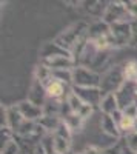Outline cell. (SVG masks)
<instances>
[{
  "label": "cell",
  "instance_id": "ba28073f",
  "mask_svg": "<svg viewBox=\"0 0 137 154\" xmlns=\"http://www.w3.org/2000/svg\"><path fill=\"white\" fill-rule=\"evenodd\" d=\"M72 93L76 94L85 105L90 106H100L103 94L99 88H76L72 86Z\"/></svg>",
  "mask_w": 137,
  "mask_h": 154
},
{
  "label": "cell",
  "instance_id": "83f0119b",
  "mask_svg": "<svg viewBox=\"0 0 137 154\" xmlns=\"http://www.w3.org/2000/svg\"><path fill=\"white\" fill-rule=\"evenodd\" d=\"M122 154H137V152L132 151V149H129L128 146H122Z\"/></svg>",
  "mask_w": 137,
  "mask_h": 154
},
{
  "label": "cell",
  "instance_id": "e0dca14e",
  "mask_svg": "<svg viewBox=\"0 0 137 154\" xmlns=\"http://www.w3.org/2000/svg\"><path fill=\"white\" fill-rule=\"evenodd\" d=\"M53 145H54V154H68L71 149V139L53 134Z\"/></svg>",
  "mask_w": 137,
  "mask_h": 154
},
{
  "label": "cell",
  "instance_id": "ac0fdd59",
  "mask_svg": "<svg viewBox=\"0 0 137 154\" xmlns=\"http://www.w3.org/2000/svg\"><path fill=\"white\" fill-rule=\"evenodd\" d=\"M54 56H71V53L65 51L63 48H60L56 42L53 43H46L42 49V59H48V57H54Z\"/></svg>",
  "mask_w": 137,
  "mask_h": 154
},
{
  "label": "cell",
  "instance_id": "4316f807",
  "mask_svg": "<svg viewBox=\"0 0 137 154\" xmlns=\"http://www.w3.org/2000/svg\"><path fill=\"white\" fill-rule=\"evenodd\" d=\"M93 109H94V108H93V106H90V105H83V106H82V109H80L77 114L80 116V117H82L83 120H86V119H88L90 116L93 114Z\"/></svg>",
  "mask_w": 137,
  "mask_h": 154
},
{
  "label": "cell",
  "instance_id": "8fae6325",
  "mask_svg": "<svg viewBox=\"0 0 137 154\" xmlns=\"http://www.w3.org/2000/svg\"><path fill=\"white\" fill-rule=\"evenodd\" d=\"M28 100L35 103L37 106H45V103L48 102V96H46V89L45 86L39 82V80H32V85H31V89H29V96H28Z\"/></svg>",
  "mask_w": 137,
  "mask_h": 154
},
{
  "label": "cell",
  "instance_id": "44dd1931",
  "mask_svg": "<svg viewBox=\"0 0 137 154\" xmlns=\"http://www.w3.org/2000/svg\"><path fill=\"white\" fill-rule=\"evenodd\" d=\"M66 103H68V106H69V109H71V112H74V114H77L80 109H82V106L85 105L83 102L72 93V88H71V94L68 96V99H66Z\"/></svg>",
  "mask_w": 137,
  "mask_h": 154
},
{
  "label": "cell",
  "instance_id": "7a4b0ae2",
  "mask_svg": "<svg viewBox=\"0 0 137 154\" xmlns=\"http://www.w3.org/2000/svg\"><path fill=\"white\" fill-rule=\"evenodd\" d=\"M126 82V77H125V68L122 65H116L113 68H109L103 75H102V80H100V86L99 89L102 91L103 96L106 94H116L119 89L123 86V83Z\"/></svg>",
  "mask_w": 137,
  "mask_h": 154
},
{
  "label": "cell",
  "instance_id": "277c9868",
  "mask_svg": "<svg viewBox=\"0 0 137 154\" xmlns=\"http://www.w3.org/2000/svg\"><path fill=\"white\" fill-rule=\"evenodd\" d=\"M109 37H111L113 48H120V46L129 45L131 43V37H132L131 20L111 25L109 26Z\"/></svg>",
  "mask_w": 137,
  "mask_h": 154
},
{
  "label": "cell",
  "instance_id": "6da1fadb",
  "mask_svg": "<svg viewBox=\"0 0 137 154\" xmlns=\"http://www.w3.org/2000/svg\"><path fill=\"white\" fill-rule=\"evenodd\" d=\"M88 29H90V25L86 22H77L71 25L69 28H66L62 34H59L54 42L68 53H72V49L76 48V45L82 38L88 37Z\"/></svg>",
  "mask_w": 137,
  "mask_h": 154
},
{
  "label": "cell",
  "instance_id": "7c38bea8",
  "mask_svg": "<svg viewBox=\"0 0 137 154\" xmlns=\"http://www.w3.org/2000/svg\"><path fill=\"white\" fill-rule=\"evenodd\" d=\"M100 130H102V133H105L106 136L114 137V139H119L120 134H122V133H120V128H119V123L113 119V116H106V114H102Z\"/></svg>",
  "mask_w": 137,
  "mask_h": 154
},
{
  "label": "cell",
  "instance_id": "3957f363",
  "mask_svg": "<svg viewBox=\"0 0 137 154\" xmlns=\"http://www.w3.org/2000/svg\"><path fill=\"white\" fill-rule=\"evenodd\" d=\"M102 75L86 68V66H76L72 69V86L76 88H99L100 86Z\"/></svg>",
  "mask_w": 137,
  "mask_h": 154
},
{
  "label": "cell",
  "instance_id": "d6986e66",
  "mask_svg": "<svg viewBox=\"0 0 137 154\" xmlns=\"http://www.w3.org/2000/svg\"><path fill=\"white\" fill-rule=\"evenodd\" d=\"M35 80H39L43 86H46L49 82L53 80V71L49 69L48 66H45V65H40L35 68Z\"/></svg>",
  "mask_w": 137,
  "mask_h": 154
},
{
  "label": "cell",
  "instance_id": "5bb4252c",
  "mask_svg": "<svg viewBox=\"0 0 137 154\" xmlns=\"http://www.w3.org/2000/svg\"><path fill=\"white\" fill-rule=\"evenodd\" d=\"M99 108H100L102 114H106V116H113L114 112H117L120 109V106H119V102H117L116 94H106V96H103L102 103H100Z\"/></svg>",
  "mask_w": 137,
  "mask_h": 154
},
{
  "label": "cell",
  "instance_id": "9a60e30c",
  "mask_svg": "<svg viewBox=\"0 0 137 154\" xmlns=\"http://www.w3.org/2000/svg\"><path fill=\"white\" fill-rule=\"evenodd\" d=\"M109 34V25H106L103 20H99L93 25H90L88 29V38L90 40H96V38H100Z\"/></svg>",
  "mask_w": 137,
  "mask_h": 154
},
{
  "label": "cell",
  "instance_id": "8992f818",
  "mask_svg": "<svg viewBox=\"0 0 137 154\" xmlns=\"http://www.w3.org/2000/svg\"><path fill=\"white\" fill-rule=\"evenodd\" d=\"M116 97L122 111H125L131 105H137V82L126 80L123 86L116 93Z\"/></svg>",
  "mask_w": 137,
  "mask_h": 154
},
{
  "label": "cell",
  "instance_id": "603a6c76",
  "mask_svg": "<svg viewBox=\"0 0 137 154\" xmlns=\"http://www.w3.org/2000/svg\"><path fill=\"white\" fill-rule=\"evenodd\" d=\"M2 154H22L19 142L14 139V140H11V142H8L6 145H3L2 146Z\"/></svg>",
  "mask_w": 137,
  "mask_h": 154
},
{
  "label": "cell",
  "instance_id": "5b68a950",
  "mask_svg": "<svg viewBox=\"0 0 137 154\" xmlns=\"http://www.w3.org/2000/svg\"><path fill=\"white\" fill-rule=\"evenodd\" d=\"M128 19H131V16L126 9L125 2H109L108 6H105V14L102 20L109 26L120 22H129Z\"/></svg>",
  "mask_w": 137,
  "mask_h": 154
},
{
  "label": "cell",
  "instance_id": "2e32d148",
  "mask_svg": "<svg viewBox=\"0 0 137 154\" xmlns=\"http://www.w3.org/2000/svg\"><path fill=\"white\" fill-rule=\"evenodd\" d=\"M40 126L43 128L45 131H49V133H56L57 131V128L60 126L62 123V119H60V116H48V114H43V117L39 120Z\"/></svg>",
  "mask_w": 137,
  "mask_h": 154
},
{
  "label": "cell",
  "instance_id": "52a82bcc",
  "mask_svg": "<svg viewBox=\"0 0 137 154\" xmlns=\"http://www.w3.org/2000/svg\"><path fill=\"white\" fill-rule=\"evenodd\" d=\"M40 63L48 66L51 71H72L77 66L72 56H54V57L42 59Z\"/></svg>",
  "mask_w": 137,
  "mask_h": 154
},
{
  "label": "cell",
  "instance_id": "30bf717a",
  "mask_svg": "<svg viewBox=\"0 0 137 154\" xmlns=\"http://www.w3.org/2000/svg\"><path fill=\"white\" fill-rule=\"evenodd\" d=\"M46 96L49 100H62V99H68V96L71 94V91H68V85L63 83V82H60V80H56L54 77H53V80L49 82L46 86Z\"/></svg>",
  "mask_w": 137,
  "mask_h": 154
},
{
  "label": "cell",
  "instance_id": "7402d4cb",
  "mask_svg": "<svg viewBox=\"0 0 137 154\" xmlns=\"http://www.w3.org/2000/svg\"><path fill=\"white\" fill-rule=\"evenodd\" d=\"M119 128H120V133H125V134H129L132 133V128H134V119L126 116L123 112L122 119L119 120Z\"/></svg>",
  "mask_w": 137,
  "mask_h": 154
},
{
  "label": "cell",
  "instance_id": "f1b7e54d",
  "mask_svg": "<svg viewBox=\"0 0 137 154\" xmlns=\"http://www.w3.org/2000/svg\"><path fill=\"white\" fill-rule=\"evenodd\" d=\"M132 133H137V117L134 119V128H132Z\"/></svg>",
  "mask_w": 137,
  "mask_h": 154
},
{
  "label": "cell",
  "instance_id": "d4e9b609",
  "mask_svg": "<svg viewBox=\"0 0 137 154\" xmlns=\"http://www.w3.org/2000/svg\"><path fill=\"white\" fill-rule=\"evenodd\" d=\"M126 9L129 12V16L132 19H137V0H132V2H125Z\"/></svg>",
  "mask_w": 137,
  "mask_h": 154
},
{
  "label": "cell",
  "instance_id": "9c48e42d",
  "mask_svg": "<svg viewBox=\"0 0 137 154\" xmlns=\"http://www.w3.org/2000/svg\"><path fill=\"white\" fill-rule=\"evenodd\" d=\"M16 106L20 111V114L23 116V119L28 122H39L43 117V108L37 106L35 103H32L29 100H23Z\"/></svg>",
  "mask_w": 137,
  "mask_h": 154
},
{
  "label": "cell",
  "instance_id": "484cf974",
  "mask_svg": "<svg viewBox=\"0 0 137 154\" xmlns=\"http://www.w3.org/2000/svg\"><path fill=\"white\" fill-rule=\"evenodd\" d=\"M131 29H132V37H131V46L137 48V19L131 20Z\"/></svg>",
  "mask_w": 137,
  "mask_h": 154
},
{
  "label": "cell",
  "instance_id": "cb8c5ba5",
  "mask_svg": "<svg viewBox=\"0 0 137 154\" xmlns=\"http://www.w3.org/2000/svg\"><path fill=\"white\" fill-rule=\"evenodd\" d=\"M125 146H128L129 149L137 152V133L126 134V143H125Z\"/></svg>",
  "mask_w": 137,
  "mask_h": 154
},
{
  "label": "cell",
  "instance_id": "4fadbf2b",
  "mask_svg": "<svg viewBox=\"0 0 137 154\" xmlns=\"http://www.w3.org/2000/svg\"><path fill=\"white\" fill-rule=\"evenodd\" d=\"M26 122L23 119V116L20 114V111L17 109V106H11L6 111V126L11 128L14 133H17L20 130V126Z\"/></svg>",
  "mask_w": 137,
  "mask_h": 154
},
{
  "label": "cell",
  "instance_id": "ffe728a7",
  "mask_svg": "<svg viewBox=\"0 0 137 154\" xmlns=\"http://www.w3.org/2000/svg\"><path fill=\"white\" fill-rule=\"evenodd\" d=\"M63 120L68 126H69V130L71 131H76V130H80L82 128V123H83V119L80 117L79 114H74V112H69V114H66L63 119Z\"/></svg>",
  "mask_w": 137,
  "mask_h": 154
}]
</instances>
